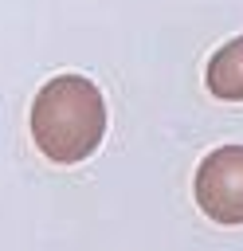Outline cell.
<instances>
[{"label":"cell","mask_w":243,"mask_h":251,"mask_svg":"<svg viewBox=\"0 0 243 251\" xmlns=\"http://www.w3.org/2000/svg\"><path fill=\"white\" fill-rule=\"evenodd\" d=\"M35 149L55 165L86 161L106 137V98L86 75H55L31 102Z\"/></svg>","instance_id":"cell-1"},{"label":"cell","mask_w":243,"mask_h":251,"mask_svg":"<svg viewBox=\"0 0 243 251\" xmlns=\"http://www.w3.org/2000/svg\"><path fill=\"white\" fill-rule=\"evenodd\" d=\"M192 196L208 220L223 227H239L243 224V145L212 149L196 169Z\"/></svg>","instance_id":"cell-2"},{"label":"cell","mask_w":243,"mask_h":251,"mask_svg":"<svg viewBox=\"0 0 243 251\" xmlns=\"http://www.w3.org/2000/svg\"><path fill=\"white\" fill-rule=\"evenodd\" d=\"M204 82L216 98L223 102H243V35L227 39L212 59H208V71H204Z\"/></svg>","instance_id":"cell-3"}]
</instances>
